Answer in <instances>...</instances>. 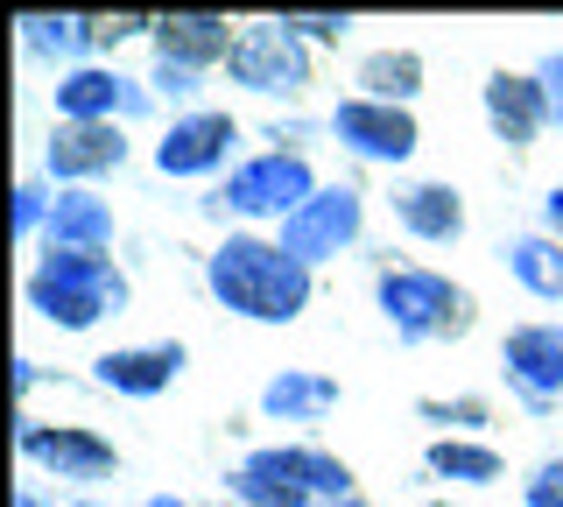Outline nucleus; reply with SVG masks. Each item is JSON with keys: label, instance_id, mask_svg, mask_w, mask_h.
Returning <instances> with one entry per match:
<instances>
[{"label": "nucleus", "instance_id": "obj_24", "mask_svg": "<svg viewBox=\"0 0 563 507\" xmlns=\"http://www.w3.org/2000/svg\"><path fill=\"white\" fill-rule=\"evenodd\" d=\"M422 423H444V437H472L493 423V401L486 395H457V401H416Z\"/></svg>", "mask_w": 563, "mask_h": 507}, {"label": "nucleus", "instance_id": "obj_11", "mask_svg": "<svg viewBox=\"0 0 563 507\" xmlns=\"http://www.w3.org/2000/svg\"><path fill=\"white\" fill-rule=\"evenodd\" d=\"M500 374L507 388L521 395L528 416H550L563 401V318H536V324H515L500 339Z\"/></svg>", "mask_w": 563, "mask_h": 507}, {"label": "nucleus", "instance_id": "obj_7", "mask_svg": "<svg viewBox=\"0 0 563 507\" xmlns=\"http://www.w3.org/2000/svg\"><path fill=\"white\" fill-rule=\"evenodd\" d=\"M324 134L352 163H374V169H401V163H416V148H422V128H416L409 107H380V99H360V92H345L339 107L324 113Z\"/></svg>", "mask_w": 563, "mask_h": 507}, {"label": "nucleus", "instance_id": "obj_22", "mask_svg": "<svg viewBox=\"0 0 563 507\" xmlns=\"http://www.w3.org/2000/svg\"><path fill=\"white\" fill-rule=\"evenodd\" d=\"M422 465H430V480H457V486H500L507 480V459L486 437H437L422 451Z\"/></svg>", "mask_w": 563, "mask_h": 507}, {"label": "nucleus", "instance_id": "obj_10", "mask_svg": "<svg viewBox=\"0 0 563 507\" xmlns=\"http://www.w3.org/2000/svg\"><path fill=\"white\" fill-rule=\"evenodd\" d=\"M120 163H128V128L120 120H57L43 142V177L57 190H92Z\"/></svg>", "mask_w": 563, "mask_h": 507}, {"label": "nucleus", "instance_id": "obj_2", "mask_svg": "<svg viewBox=\"0 0 563 507\" xmlns=\"http://www.w3.org/2000/svg\"><path fill=\"white\" fill-rule=\"evenodd\" d=\"M29 310L43 324H57V331H92L106 318H120V310L134 304V283H128V268H120L113 254H70V247H43L35 254V268H29Z\"/></svg>", "mask_w": 563, "mask_h": 507}, {"label": "nucleus", "instance_id": "obj_12", "mask_svg": "<svg viewBox=\"0 0 563 507\" xmlns=\"http://www.w3.org/2000/svg\"><path fill=\"white\" fill-rule=\"evenodd\" d=\"M240 148V120L225 107H198V113H176L163 128V142L148 148V163L163 177H219Z\"/></svg>", "mask_w": 563, "mask_h": 507}, {"label": "nucleus", "instance_id": "obj_27", "mask_svg": "<svg viewBox=\"0 0 563 507\" xmlns=\"http://www.w3.org/2000/svg\"><path fill=\"white\" fill-rule=\"evenodd\" d=\"M282 29H289V36H303L310 49H331V43L352 36V14H282Z\"/></svg>", "mask_w": 563, "mask_h": 507}, {"label": "nucleus", "instance_id": "obj_36", "mask_svg": "<svg viewBox=\"0 0 563 507\" xmlns=\"http://www.w3.org/2000/svg\"><path fill=\"white\" fill-rule=\"evenodd\" d=\"M70 507H99V500H70Z\"/></svg>", "mask_w": 563, "mask_h": 507}, {"label": "nucleus", "instance_id": "obj_5", "mask_svg": "<svg viewBox=\"0 0 563 507\" xmlns=\"http://www.w3.org/2000/svg\"><path fill=\"white\" fill-rule=\"evenodd\" d=\"M317 169H310V155H289V148H261V155H246V163L225 169V184L205 198V212H233L246 225H282V219H296L303 205L317 198Z\"/></svg>", "mask_w": 563, "mask_h": 507}, {"label": "nucleus", "instance_id": "obj_35", "mask_svg": "<svg viewBox=\"0 0 563 507\" xmlns=\"http://www.w3.org/2000/svg\"><path fill=\"white\" fill-rule=\"evenodd\" d=\"M422 507H457V500H422Z\"/></svg>", "mask_w": 563, "mask_h": 507}, {"label": "nucleus", "instance_id": "obj_18", "mask_svg": "<svg viewBox=\"0 0 563 507\" xmlns=\"http://www.w3.org/2000/svg\"><path fill=\"white\" fill-rule=\"evenodd\" d=\"M155 57L184 64V71H211V64L233 57L240 29L225 22V14H155Z\"/></svg>", "mask_w": 563, "mask_h": 507}, {"label": "nucleus", "instance_id": "obj_17", "mask_svg": "<svg viewBox=\"0 0 563 507\" xmlns=\"http://www.w3.org/2000/svg\"><path fill=\"white\" fill-rule=\"evenodd\" d=\"M395 225L422 247H451V240H465V198H457V184H437V177H416L401 184L395 198Z\"/></svg>", "mask_w": 563, "mask_h": 507}, {"label": "nucleus", "instance_id": "obj_29", "mask_svg": "<svg viewBox=\"0 0 563 507\" xmlns=\"http://www.w3.org/2000/svg\"><path fill=\"white\" fill-rule=\"evenodd\" d=\"M536 85H542V107H550V128H563V49L536 57Z\"/></svg>", "mask_w": 563, "mask_h": 507}, {"label": "nucleus", "instance_id": "obj_15", "mask_svg": "<svg viewBox=\"0 0 563 507\" xmlns=\"http://www.w3.org/2000/svg\"><path fill=\"white\" fill-rule=\"evenodd\" d=\"M479 107H486L493 142H507V148H536L542 128H550V107H542L536 71H493L479 85Z\"/></svg>", "mask_w": 563, "mask_h": 507}, {"label": "nucleus", "instance_id": "obj_28", "mask_svg": "<svg viewBox=\"0 0 563 507\" xmlns=\"http://www.w3.org/2000/svg\"><path fill=\"white\" fill-rule=\"evenodd\" d=\"M521 507H563V459H542L521 480Z\"/></svg>", "mask_w": 563, "mask_h": 507}, {"label": "nucleus", "instance_id": "obj_19", "mask_svg": "<svg viewBox=\"0 0 563 507\" xmlns=\"http://www.w3.org/2000/svg\"><path fill=\"white\" fill-rule=\"evenodd\" d=\"M345 401V388L317 366H282V374L261 381V416L268 423H324L331 409Z\"/></svg>", "mask_w": 563, "mask_h": 507}, {"label": "nucleus", "instance_id": "obj_14", "mask_svg": "<svg viewBox=\"0 0 563 507\" xmlns=\"http://www.w3.org/2000/svg\"><path fill=\"white\" fill-rule=\"evenodd\" d=\"M184 360H190V345H184V339H155V345H113V353H99V360H92V381H99L106 395L148 401V395L176 388Z\"/></svg>", "mask_w": 563, "mask_h": 507}, {"label": "nucleus", "instance_id": "obj_34", "mask_svg": "<svg viewBox=\"0 0 563 507\" xmlns=\"http://www.w3.org/2000/svg\"><path fill=\"white\" fill-rule=\"evenodd\" d=\"M317 507H374L366 494H345V500H317Z\"/></svg>", "mask_w": 563, "mask_h": 507}, {"label": "nucleus", "instance_id": "obj_25", "mask_svg": "<svg viewBox=\"0 0 563 507\" xmlns=\"http://www.w3.org/2000/svg\"><path fill=\"white\" fill-rule=\"evenodd\" d=\"M49 205H57V190H49L43 177H22L14 184V240H43V225H49Z\"/></svg>", "mask_w": 563, "mask_h": 507}, {"label": "nucleus", "instance_id": "obj_9", "mask_svg": "<svg viewBox=\"0 0 563 507\" xmlns=\"http://www.w3.org/2000/svg\"><path fill=\"white\" fill-rule=\"evenodd\" d=\"M14 444H22V459L35 472H49V480H64V486H99V480L120 472V444L99 437V430H85V423H29L22 416Z\"/></svg>", "mask_w": 563, "mask_h": 507}, {"label": "nucleus", "instance_id": "obj_21", "mask_svg": "<svg viewBox=\"0 0 563 507\" xmlns=\"http://www.w3.org/2000/svg\"><path fill=\"white\" fill-rule=\"evenodd\" d=\"M352 85H360V99H380V107H416L422 49H366L360 71H352Z\"/></svg>", "mask_w": 563, "mask_h": 507}, {"label": "nucleus", "instance_id": "obj_6", "mask_svg": "<svg viewBox=\"0 0 563 507\" xmlns=\"http://www.w3.org/2000/svg\"><path fill=\"white\" fill-rule=\"evenodd\" d=\"M225 78L254 99H303L310 92V43L282 29V14L268 22H246L233 57H225Z\"/></svg>", "mask_w": 563, "mask_h": 507}, {"label": "nucleus", "instance_id": "obj_32", "mask_svg": "<svg viewBox=\"0 0 563 507\" xmlns=\"http://www.w3.org/2000/svg\"><path fill=\"white\" fill-rule=\"evenodd\" d=\"M134 507H190L184 494H148V500H134Z\"/></svg>", "mask_w": 563, "mask_h": 507}, {"label": "nucleus", "instance_id": "obj_31", "mask_svg": "<svg viewBox=\"0 0 563 507\" xmlns=\"http://www.w3.org/2000/svg\"><path fill=\"white\" fill-rule=\"evenodd\" d=\"M29 388H35V360L22 353V360H14V395H29Z\"/></svg>", "mask_w": 563, "mask_h": 507}, {"label": "nucleus", "instance_id": "obj_1", "mask_svg": "<svg viewBox=\"0 0 563 507\" xmlns=\"http://www.w3.org/2000/svg\"><path fill=\"white\" fill-rule=\"evenodd\" d=\"M205 289L219 310H233L246 324H296L310 310V268L296 254H282V240L261 233H225L205 254Z\"/></svg>", "mask_w": 563, "mask_h": 507}, {"label": "nucleus", "instance_id": "obj_33", "mask_svg": "<svg viewBox=\"0 0 563 507\" xmlns=\"http://www.w3.org/2000/svg\"><path fill=\"white\" fill-rule=\"evenodd\" d=\"M14 507H43V494H35V486H14Z\"/></svg>", "mask_w": 563, "mask_h": 507}, {"label": "nucleus", "instance_id": "obj_26", "mask_svg": "<svg viewBox=\"0 0 563 507\" xmlns=\"http://www.w3.org/2000/svg\"><path fill=\"white\" fill-rule=\"evenodd\" d=\"M198 85H205V71H184V64H169V57L148 64V92L169 99V107H184V113H198Z\"/></svg>", "mask_w": 563, "mask_h": 507}, {"label": "nucleus", "instance_id": "obj_3", "mask_svg": "<svg viewBox=\"0 0 563 507\" xmlns=\"http://www.w3.org/2000/svg\"><path fill=\"white\" fill-rule=\"evenodd\" d=\"M352 465L324 444H261L225 472V500L233 507H317V500H345Z\"/></svg>", "mask_w": 563, "mask_h": 507}, {"label": "nucleus", "instance_id": "obj_16", "mask_svg": "<svg viewBox=\"0 0 563 507\" xmlns=\"http://www.w3.org/2000/svg\"><path fill=\"white\" fill-rule=\"evenodd\" d=\"M14 29H22L29 57L57 64V78L99 64V49H106V14H22Z\"/></svg>", "mask_w": 563, "mask_h": 507}, {"label": "nucleus", "instance_id": "obj_4", "mask_svg": "<svg viewBox=\"0 0 563 507\" xmlns=\"http://www.w3.org/2000/svg\"><path fill=\"white\" fill-rule=\"evenodd\" d=\"M374 304H380V318H387V331H395L401 345L465 339L472 318H479L465 283H451V275H437V268H409V261L374 275Z\"/></svg>", "mask_w": 563, "mask_h": 507}, {"label": "nucleus", "instance_id": "obj_8", "mask_svg": "<svg viewBox=\"0 0 563 507\" xmlns=\"http://www.w3.org/2000/svg\"><path fill=\"white\" fill-rule=\"evenodd\" d=\"M360 233H366V190L360 184H324L296 219H282L275 240H282V254H296L303 268H317V261L352 254Z\"/></svg>", "mask_w": 563, "mask_h": 507}, {"label": "nucleus", "instance_id": "obj_13", "mask_svg": "<svg viewBox=\"0 0 563 507\" xmlns=\"http://www.w3.org/2000/svg\"><path fill=\"white\" fill-rule=\"evenodd\" d=\"M49 107H57V120H141L155 113V92L148 78H128L113 64H85V71H64L49 85Z\"/></svg>", "mask_w": 563, "mask_h": 507}, {"label": "nucleus", "instance_id": "obj_30", "mask_svg": "<svg viewBox=\"0 0 563 507\" xmlns=\"http://www.w3.org/2000/svg\"><path fill=\"white\" fill-rule=\"evenodd\" d=\"M542 233H550V240H563V184L550 190V198H542Z\"/></svg>", "mask_w": 563, "mask_h": 507}, {"label": "nucleus", "instance_id": "obj_23", "mask_svg": "<svg viewBox=\"0 0 563 507\" xmlns=\"http://www.w3.org/2000/svg\"><path fill=\"white\" fill-rule=\"evenodd\" d=\"M507 275L536 296V304H563V240L550 233H521V240H507Z\"/></svg>", "mask_w": 563, "mask_h": 507}, {"label": "nucleus", "instance_id": "obj_20", "mask_svg": "<svg viewBox=\"0 0 563 507\" xmlns=\"http://www.w3.org/2000/svg\"><path fill=\"white\" fill-rule=\"evenodd\" d=\"M120 233L113 205L99 198V190H57V205H49V225H43V247H70V254H106Z\"/></svg>", "mask_w": 563, "mask_h": 507}]
</instances>
